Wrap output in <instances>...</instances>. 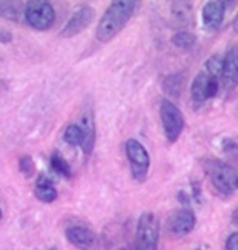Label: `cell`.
I'll use <instances>...</instances> for the list:
<instances>
[{"mask_svg": "<svg viewBox=\"0 0 238 250\" xmlns=\"http://www.w3.org/2000/svg\"><path fill=\"white\" fill-rule=\"evenodd\" d=\"M198 250H200V249H198Z\"/></svg>", "mask_w": 238, "mask_h": 250, "instance_id": "f1b7e54d", "label": "cell"}, {"mask_svg": "<svg viewBox=\"0 0 238 250\" xmlns=\"http://www.w3.org/2000/svg\"><path fill=\"white\" fill-rule=\"evenodd\" d=\"M183 83H185V75L183 74H170L163 79L162 87L168 95L178 97L181 88H183Z\"/></svg>", "mask_w": 238, "mask_h": 250, "instance_id": "e0dca14e", "label": "cell"}, {"mask_svg": "<svg viewBox=\"0 0 238 250\" xmlns=\"http://www.w3.org/2000/svg\"><path fill=\"white\" fill-rule=\"evenodd\" d=\"M50 250H57V249H50Z\"/></svg>", "mask_w": 238, "mask_h": 250, "instance_id": "83f0119b", "label": "cell"}, {"mask_svg": "<svg viewBox=\"0 0 238 250\" xmlns=\"http://www.w3.org/2000/svg\"><path fill=\"white\" fill-rule=\"evenodd\" d=\"M233 32H235V34H238V12H237L235 19H233Z\"/></svg>", "mask_w": 238, "mask_h": 250, "instance_id": "cb8c5ba5", "label": "cell"}, {"mask_svg": "<svg viewBox=\"0 0 238 250\" xmlns=\"http://www.w3.org/2000/svg\"><path fill=\"white\" fill-rule=\"evenodd\" d=\"M48 162H50V168L57 173L59 177H62V179H72V167L62 154L54 152V154L50 155Z\"/></svg>", "mask_w": 238, "mask_h": 250, "instance_id": "2e32d148", "label": "cell"}, {"mask_svg": "<svg viewBox=\"0 0 238 250\" xmlns=\"http://www.w3.org/2000/svg\"><path fill=\"white\" fill-rule=\"evenodd\" d=\"M221 83L227 90H232L238 85V45H232L225 52Z\"/></svg>", "mask_w": 238, "mask_h": 250, "instance_id": "8fae6325", "label": "cell"}, {"mask_svg": "<svg viewBox=\"0 0 238 250\" xmlns=\"http://www.w3.org/2000/svg\"><path fill=\"white\" fill-rule=\"evenodd\" d=\"M12 32L7 29H0V43H10L12 42Z\"/></svg>", "mask_w": 238, "mask_h": 250, "instance_id": "603a6c76", "label": "cell"}, {"mask_svg": "<svg viewBox=\"0 0 238 250\" xmlns=\"http://www.w3.org/2000/svg\"><path fill=\"white\" fill-rule=\"evenodd\" d=\"M23 20L35 30H48L55 22V9L47 0H30L23 9Z\"/></svg>", "mask_w": 238, "mask_h": 250, "instance_id": "277c9868", "label": "cell"}, {"mask_svg": "<svg viewBox=\"0 0 238 250\" xmlns=\"http://www.w3.org/2000/svg\"><path fill=\"white\" fill-rule=\"evenodd\" d=\"M160 225L152 212H143L139 217L135 229V250H159Z\"/></svg>", "mask_w": 238, "mask_h": 250, "instance_id": "7a4b0ae2", "label": "cell"}, {"mask_svg": "<svg viewBox=\"0 0 238 250\" xmlns=\"http://www.w3.org/2000/svg\"><path fill=\"white\" fill-rule=\"evenodd\" d=\"M139 2L134 0H117L108 5V9L105 10V14L100 19L99 25L95 30V37L99 42H110L112 39H115L120 32L123 30V27L128 23V20L134 17Z\"/></svg>", "mask_w": 238, "mask_h": 250, "instance_id": "6da1fadb", "label": "cell"}, {"mask_svg": "<svg viewBox=\"0 0 238 250\" xmlns=\"http://www.w3.org/2000/svg\"><path fill=\"white\" fill-rule=\"evenodd\" d=\"M35 197L43 204H52L59 199V192L55 188L54 182H52L48 177L45 175H39L37 182H35Z\"/></svg>", "mask_w": 238, "mask_h": 250, "instance_id": "4fadbf2b", "label": "cell"}, {"mask_svg": "<svg viewBox=\"0 0 238 250\" xmlns=\"http://www.w3.org/2000/svg\"><path fill=\"white\" fill-rule=\"evenodd\" d=\"M23 9H25V3L0 0V17L10 22H19L23 17Z\"/></svg>", "mask_w": 238, "mask_h": 250, "instance_id": "9a60e30c", "label": "cell"}, {"mask_svg": "<svg viewBox=\"0 0 238 250\" xmlns=\"http://www.w3.org/2000/svg\"><path fill=\"white\" fill-rule=\"evenodd\" d=\"M225 12H227L225 2L212 0V2L205 3L203 10H201V23H203L205 29L210 32L218 30L225 20Z\"/></svg>", "mask_w": 238, "mask_h": 250, "instance_id": "30bf717a", "label": "cell"}, {"mask_svg": "<svg viewBox=\"0 0 238 250\" xmlns=\"http://www.w3.org/2000/svg\"><path fill=\"white\" fill-rule=\"evenodd\" d=\"M203 168L207 172V175L212 180L213 187L218 190L221 195H230L233 190H235V170H233L232 165L221 162V160L212 159L203 162Z\"/></svg>", "mask_w": 238, "mask_h": 250, "instance_id": "3957f363", "label": "cell"}, {"mask_svg": "<svg viewBox=\"0 0 238 250\" xmlns=\"http://www.w3.org/2000/svg\"><path fill=\"white\" fill-rule=\"evenodd\" d=\"M63 140H65L68 145H82V142H83L82 127H80L79 124L67 125L65 130H63Z\"/></svg>", "mask_w": 238, "mask_h": 250, "instance_id": "d6986e66", "label": "cell"}, {"mask_svg": "<svg viewBox=\"0 0 238 250\" xmlns=\"http://www.w3.org/2000/svg\"><path fill=\"white\" fill-rule=\"evenodd\" d=\"M125 154L130 162V170L134 179L139 182L147 179L148 170H150V154L142 145V142H139L137 139H128L125 142Z\"/></svg>", "mask_w": 238, "mask_h": 250, "instance_id": "8992f818", "label": "cell"}, {"mask_svg": "<svg viewBox=\"0 0 238 250\" xmlns=\"http://www.w3.org/2000/svg\"><path fill=\"white\" fill-rule=\"evenodd\" d=\"M19 170L20 173H23L25 177L35 175V162L30 155H22L19 159Z\"/></svg>", "mask_w": 238, "mask_h": 250, "instance_id": "ffe728a7", "label": "cell"}, {"mask_svg": "<svg viewBox=\"0 0 238 250\" xmlns=\"http://www.w3.org/2000/svg\"><path fill=\"white\" fill-rule=\"evenodd\" d=\"M172 43L180 50H192L197 43V37L188 30H178L172 37Z\"/></svg>", "mask_w": 238, "mask_h": 250, "instance_id": "ac0fdd59", "label": "cell"}, {"mask_svg": "<svg viewBox=\"0 0 238 250\" xmlns=\"http://www.w3.org/2000/svg\"><path fill=\"white\" fill-rule=\"evenodd\" d=\"M221 148H223L225 154L238 159V139H223L221 140Z\"/></svg>", "mask_w": 238, "mask_h": 250, "instance_id": "44dd1931", "label": "cell"}, {"mask_svg": "<svg viewBox=\"0 0 238 250\" xmlns=\"http://www.w3.org/2000/svg\"><path fill=\"white\" fill-rule=\"evenodd\" d=\"M65 239L70 245L80 250H97L99 237L85 225H68L65 229Z\"/></svg>", "mask_w": 238, "mask_h": 250, "instance_id": "52a82bcc", "label": "cell"}, {"mask_svg": "<svg viewBox=\"0 0 238 250\" xmlns=\"http://www.w3.org/2000/svg\"><path fill=\"white\" fill-rule=\"evenodd\" d=\"M0 220H2V208H0Z\"/></svg>", "mask_w": 238, "mask_h": 250, "instance_id": "4316f807", "label": "cell"}, {"mask_svg": "<svg viewBox=\"0 0 238 250\" xmlns=\"http://www.w3.org/2000/svg\"><path fill=\"white\" fill-rule=\"evenodd\" d=\"M160 119H162L165 139L168 144H175L185 128V117L181 110L170 100H162L160 104Z\"/></svg>", "mask_w": 238, "mask_h": 250, "instance_id": "5b68a950", "label": "cell"}, {"mask_svg": "<svg viewBox=\"0 0 238 250\" xmlns=\"http://www.w3.org/2000/svg\"><path fill=\"white\" fill-rule=\"evenodd\" d=\"M225 249L227 250H238V232L232 233V235L227 239V244H225Z\"/></svg>", "mask_w": 238, "mask_h": 250, "instance_id": "7402d4cb", "label": "cell"}, {"mask_svg": "<svg viewBox=\"0 0 238 250\" xmlns=\"http://www.w3.org/2000/svg\"><path fill=\"white\" fill-rule=\"evenodd\" d=\"M208 74L205 70H201L197 74V77L193 79L192 87H190V94L192 100L197 105H201L203 102H207V88H208Z\"/></svg>", "mask_w": 238, "mask_h": 250, "instance_id": "5bb4252c", "label": "cell"}, {"mask_svg": "<svg viewBox=\"0 0 238 250\" xmlns=\"http://www.w3.org/2000/svg\"><path fill=\"white\" fill-rule=\"evenodd\" d=\"M197 225V217L190 208H181L177 210L168 220V230L175 237H185L188 235Z\"/></svg>", "mask_w": 238, "mask_h": 250, "instance_id": "9c48e42d", "label": "cell"}, {"mask_svg": "<svg viewBox=\"0 0 238 250\" xmlns=\"http://www.w3.org/2000/svg\"><path fill=\"white\" fill-rule=\"evenodd\" d=\"M232 220L235 222V224H238V208H235V212H233V215H232Z\"/></svg>", "mask_w": 238, "mask_h": 250, "instance_id": "d4e9b609", "label": "cell"}, {"mask_svg": "<svg viewBox=\"0 0 238 250\" xmlns=\"http://www.w3.org/2000/svg\"><path fill=\"white\" fill-rule=\"evenodd\" d=\"M235 188H238V175H237V182H235Z\"/></svg>", "mask_w": 238, "mask_h": 250, "instance_id": "484cf974", "label": "cell"}, {"mask_svg": "<svg viewBox=\"0 0 238 250\" xmlns=\"http://www.w3.org/2000/svg\"><path fill=\"white\" fill-rule=\"evenodd\" d=\"M79 125L82 127V132H83V142L80 145V148H82L83 155L90 157L97 144V125H95V117H94L92 108L83 112L82 120H80Z\"/></svg>", "mask_w": 238, "mask_h": 250, "instance_id": "7c38bea8", "label": "cell"}, {"mask_svg": "<svg viewBox=\"0 0 238 250\" xmlns=\"http://www.w3.org/2000/svg\"><path fill=\"white\" fill-rule=\"evenodd\" d=\"M94 17H95V10L92 9L90 5H82L80 9H77L74 12L68 22L65 23V27L60 32V35L65 39H70V37H75V35L82 34L83 30L94 22Z\"/></svg>", "mask_w": 238, "mask_h": 250, "instance_id": "ba28073f", "label": "cell"}]
</instances>
